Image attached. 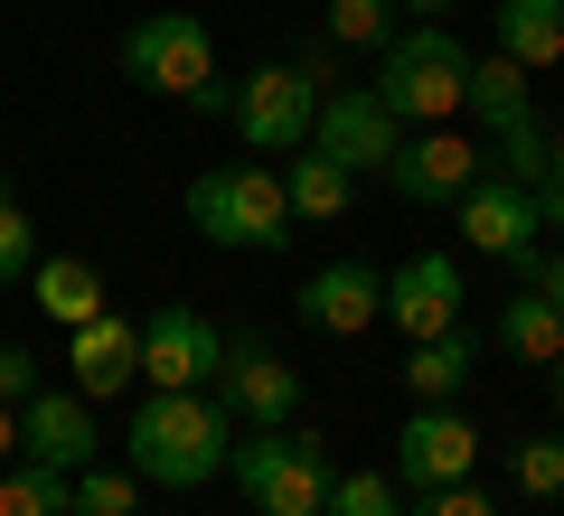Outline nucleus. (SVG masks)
<instances>
[{"mask_svg": "<svg viewBox=\"0 0 564 516\" xmlns=\"http://www.w3.org/2000/svg\"><path fill=\"white\" fill-rule=\"evenodd\" d=\"M0 198H10V169H0Z\"/></svg>", "mask_w": 564, "mask_h": 516, "instance_id": "35", "label": "nucleus"}, {"mask_svg": "<svg viewBox=\"0 0 564 516\" xmlns=\"http://www.w3.org/2000/svg\"><path fill=\"white\" fill-rule=\"evenodd\" d=\"M395 10H414V20H452V0H395Z\"/></svg>", "mask_w": 564, "mask_h": 516, "instance_id": "33", "label": "nucleus"}, {"mask_svg": "<svg viewBox=\"0 0 564 516\" xmlns=\"http://www.w3.org/2000/svg\"><path fill=\"white\" fill-rule=\"evenodd\" d=\"M76 516H141V479L85 460V470H76Z\"/></svg>", "mask_w": 564, "mask_h": 516, "instance_id": "26", "label": "nucleus"}, {"mask_svg": "<svg viewBox=\"0 0 564 516\" xmlns=\"http://www.w3.org/2000/svg\"><path fill=\"white\" fill-rule=\"evenodd\" d=\"M404 516H499V507L462 479V488H414V507H404Z\"/></svg>", "mask_w": 564, "mask_h": 516, "instance_id": "29", "label": "nucleus"}, {"mask_svg": "<svg viewBox=\"0 0 564 516\" xmlns=\"http://www.w3.org/2000/svg\"><path fill=\"white\" fill-rule=\"evenodd\" d=\"M282 188H292V217L302 226H339L358 207V169H339L329 151H292L282 160Z\"/></svg>", "mask_w": 564, "mask_h": 516, "instance_id": "19", "label": "nucleus"}, {"mask_svg": "<svg viewBox=\"0 0 564 516\" xmlns=\"http://www.w3.org/2000/svg\"><path fill=\"white\" fill-rule=\"evenodd\" d=\"M508 479H518L527 497H564V432H527L518 451H508Z\"/></svg>", "mask_w": 564, "mask_h": 516, "instance_id": "25", "label": "nucleus"}, {"mask_svg": "<svg viewBox=\"0 0 564 516\" xmlns=\"http://www.w3.org/2000/svg\"><path fill=\"white\" fill-rule=\"evenodd\" d=\"M292 310H302V329H321V338H367L386 319V273H367V263H321Z\"/></svg>", "mask_w": 564, "mask_h": 516, "instance_id": "15", "label": "nucleus"}, {"mask_svg": "<svg viewBox=\"0 0 564 516\" xmlns=\"http://www.w3.org/2000/svg\"><path fill=\"white\" fill-rule=\"evenodd\" d=\"M489 348H499V358H518V366H555L564 358V310L545 292H508L499 300V329H489Z\"/></svg>", "mask_w": 564, "mask_h": 516, "instance_id": "18", "label": "nucleus"}, {"mask_svg": "<svg viewBox=\"0 0 564 516\" xmlns=\"http://www.w3.org/2000/svg\"><path fill=\"white\" fill-rule=\"evenodd\" d=\"M480 470V422L462 404H414L395 432V479L404 488H462Z\"/></svg>", "mask_w": 564, "mask_h": 516, "instance_id": "9", "label": "nucleus"}, {"mask_svg": "<svg viewBox=\"0 0 564 516\" xmlns=\"http://www.w3.org/2000/svg\"><path fill=\"white\" fill-rule=\"evenodd\" d=\"M39 358H29V348H0V404H29V395H39Z\"/></svg>", "mask_w": 564, "mask_h": 516, "instance_id": "30", "label": "nucleus"}, {"mask_svg": "<svg viewBox=\"0 0 564 516\" xmlns=\"http://www.w3.org/2000/svg\"><path fill=\"white\" fill-rule=\"evenodd\" d=\"M95 451H104V432H95V404H85L76 385H39V395L20 404V460L76 479Z\"/></svg>", "mask_w": 564, "mask_h": 516, "instance_id": "12", "label": "nucleus"}, {"mask_svg": "<svg viewBox=\"0 0 564 516\" xmlns=\"http://www.w3.org/2000/svg\"><path fill=\"white\" fill-rule=\"evenodd\" d=\"M226 479L245 488V507L254 516H321L329 507V441L321 432H292V422H263V432L236 441V460H226Z\"/></svg>", "mask_w": 564, "mask_h": 516, "instance_id": "4", "label": "nucleus"}, {"mask_svg": "<svg viewBox=\"0 0 564 516\" xmlns=\"http://www.w3.org/2000/svg\"><path fill=\"white\" fill-rule=\"evenodd\" d=\"M508 273H518L527 292H545V300H555V310H564V244H536V254H518V263H508Z\"/></svg>", "mask_w": 564, "mask_h": 516, "instance_id": "28", "label": "nucleus"}, {"mask_svg": "<svg viewBox=\"0 0 564 516\" xmlns=\"http://www.w3.org/2000/svg\"><path fill=\"white\" fill-rule=\"evenodd\" d=\"M122 76L151 85V95H170V103L226 113L217 39H207V20H188V10H151V20H132V39H122Z\"/></svg>", "mask_w": 564, "mask_h": 516, "instance_id": "6", "label": "nucleus"}, {"mask_svg": "<svg viewBox=\"0 0 564 516\" xmlns=\"http://www.w3.org/2000/svg\"><path fill=\"white\" fill-rule=\"evenodd\" d=\"M188 226H198L207 244H226V254H282V244L302 235L292 188H282V169H263V160H217V169H198V179H188Z\"/></svg>", "mask_w": 564, "mask_h": 516, "instance_id": "3", "label": "nucleus"}, {"mask_svg": "<svg viewBox=\"0 0 564 516\" xmlns=\"http://www.w3.org/2000/svg\"><path fill=\"white\" fill-rule=\"evenodd\" d=\"M489 169V151L470 132H452V122H423V132L395 141V160H386V188H395L404 207H462V188Z\"/></svg>", "mask_w": 564, "mask_h": 516, "instance_id": "7", "label": "nucleus"}, {"mask_svg": "<svg viewBox=\"0 0 564 516\" xmlns=\"http://www.w3.org/2000/svg\"><path fill=\"white\" fill-rule=\"evenodd\" d=\"M470 366H480V338H470V329H443V338H414L404 385H414V404H462Z\"/></svg>", "mask_w": 564, "mask_h": 516, "instance_id": "20", "label": "nucleus"}, {"mask_svg": "<svg viewBox=\"0 0 564 516\" xmlns=\"http://www.w3.org/2000/svg\"><path fill=\"white\" fill-rule=\"evenodd\" d=\"M29 300H39V319H57V329H85V319H104V273L85 254H39L29 263Z\"/></svg>", "mask_w": 564, "mask_h": 516, "instance_id": "17", "label": "nucleus"}, {"mask_svg": "<svg viewBox=\"0 0 564 516\" xmlns=\"http://www.w3.org/2000/svg\"><path fill=\"white\" fill-rule=\"evenodd\" d=\"M66 376H76L85 404L132 395V376H141V329H132L122 310H104V319H85V329H66Z\"/></svg>", "mask_w": 564, "mask_h": 516, "instance_id": "16", "label": "nucleus"}, {"mask_svg": "<svg viewBox=\"0 0 564 516\" xmlns=\"http://www.w3.org/2000/svg\"><path fill=\"white\" fill-rule=\"evenodd\" d=\"M452 217H462V244H470V254H499V263H518V254H536V244H545V207L527 198L508 169H480V179L462 188Z\"/></svg>", "mask_w": 564, "mask_h": 516, "instance_id": "11", "label": "nucleus"}, {"mask_svg": "<svg viewBox=\"0 0 564 516\" xmlns=\"http://www.w3.org/2000/svg\"><path fill=\"white\" fill-rule=\"evenodd\" d=\"M377 103L404 122V132H423V122H452L470 113V47L452 39V20H414L395 29V39L377 47Z\"/></svg>", "mask_w": 564, "mask_h": 516, "instance_id": "2", "label": "nucleus"}, {"mask_svg": "<svg viewBox=\"0 0 564 516\" xmlns=\"http://www.w3.org/2000/svg\"><path fill=\"white\" fill-rule=\"evenodd\" d=\"M217 404L236 422H292L302 414V376L273 358V348H254V338H226V366H217Z\"/></svg>", "mask_w": 564, "mask_h": 516, "instance_id": "13", "label": "nucleus"}, {"mask_svg": "<svg viewBox=\"0 0 564 516\" xmlns=\"http://www.w3.org/2000/svg\"><path fill=\"white\" fill-rule=\"evenodd\" d=\"M217 366H226V329L207 310L170 300V310L141 319V385H161V395H198Z\"/></svg>", "mask_w": 564, "mask_h": 516, "instance_id": "8", "label": "nucleus"}, {"mask_svg": "<svg viewBox=\"0 0 564 516\" xmlns=\"http://www.w3.org/2000/svg\"><path fill=\"white\" fill-rule=\"evenodd\" d=\"M0 516H76V479L39 470V460H10L0 470Z\"/></svg>", "mask_w": 564, "mask_h": 516, "instance_id": "22", "label": "nucleus"}, {"mask_svg": "<svg viewBox=\"0 0 564 516\" xmlns=\"http://www.w3.org/2000/svg\"><path fill=\"white\" fill-rule=\"evenodd\" d=\"M499 57H518L527 76L564 66V0H499Z\"/></svg>", "mask_w": 564, "mask_h": 516, "instance_id": "21", "label": "nucleus"}, {"mask_svg": "<svg viewBox=\"0 0 564 516\" xmlns=\"http://www.w3.org/2000/svg\"><path fill=\"white\" fill-rule=\"evenodd\" d=\"M321 516H404V479L395 470H339Z\"/></svg>", "mask_w": 564, "mask_h": 516, "instance_id": "23", "label": "nucleus"}, {"mask_svg": "<svg viewBox=\"0 0 564 516\" xmlns=\"http://www.w3.org/2000/svg\"><path fill=\"white\" fill-rule=\"evenodd\" d=\"M545 179L564 188V122H555V132H545Z\"/></svg>", "mask_w": 564, "mask_h": 516, "instance_id": "32", "label": "nucleus"}, {"mask_svg": "<svg viewBox=\"0 0 564 516\" xmlns=\"http://www.w3.org/2000/svg\"><path fill=\"white\" fill-rule=\"evenodd\" d=\"M395 39V0H329V47H377Z\"/></svg>", "mask_w": 564, "mask_h": 516, "instance_id": "24", "label": "nucleus"}, {"mask_svg": "<svg viewBox=\"0 0 564 516\" xmlns=\"http://www.w3.org/2000/svg\"><path fill=\"white\" fill-rule=\"evenodd\" d=\"M395 141H404V122L377 103V85H329V95H321V122H311V151H329L339 169H358V179H386Z\"/></svg>", "mask_w": 564, "mask_h": 516, "instance_id": "10", "label": "nucleus"}, {"mask_svg": "<svg viewBox=\"0 0 564 516\" xmlns=\"http://www.w3.org/2000/svg\"><path fill=\"white\" fill-rule=\"evenodd\" d=\"M462 263L452 254H414V263H395L386 273V319H395L404 338H443V329H462Z\"/></svg>", "mask_w": 564, "mask_h": 516, "instance_id": "14", "label": "nucleus"}, {"mask_svg": "<svg viewBox=\"0 0 564 516\" xmlns=\"http://www.w3.org/2000/svg\"><path fill=\"white\" fill-rule=\"evenodd\" d=\"M122 451H132V479L141 488H207V479L236 460V414H226L217 395H151L132 404V432H122Z\"/></svg>", "mask_w": 564, "mask_h": 516, "instance_id": "1", "label": "nucleus"}, {"mask_svg": "<svg viewBox=\"0 0 564 516\" xmlns=\"http://www.w3.org/2000/svg\"><path fill=\"white\" fill-rule=\"evenodd\" d=\"M20 460V404H0V470Z\"/></svg>", "mask_w": 564, "mask_h": 516, "instance_id": "31", "label": "nucleus"}, {"mask_svg": "<svg viewBox=\"0 0 564 516\" xmlns=\"http://www.w3.org/2000/svg\"><path fill=\"white\" fill-rule=\"evenodd\" d=\"M321 95H329V47H311V57H273L254 66V76L226 95V113H236L245 151H311V122H321Z\"/></svg>", "mask_w": 564, "mask_h": 516, "instance_id": "5", "label": "nucleus"}, {"mask_svg": "<svg viewBox=\"0 0 564 516\" xmlns=\"http://www.w3.org/2000/svg\"><path fill=\"white\" fill-rule=\"evenodd\" d=\"M29 263H39V226L20 217V198H0V292L29 282Z\"/></svg>", "mask_w": 564, "mask_h": 516, "instance_id": "27", "label": "nucleus"}, {"mask_svg": "<svg viewBox=\"0 0 564 516\" xmlns=\"http://www.w3.org/2000/svg\"><path fill=\"white\" fill-rule=\"evenodd\" d=\"M555 414H564V358H555Z\"/></svg>", "mask_w": 564, "mask_h": 516, "instance_id": "34", "label": "nucleus"}]
</instances>
